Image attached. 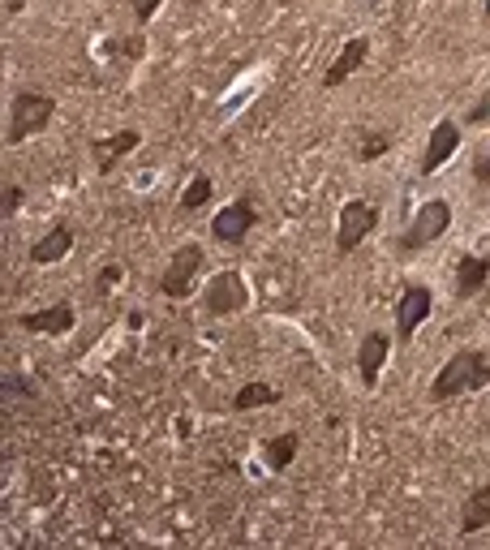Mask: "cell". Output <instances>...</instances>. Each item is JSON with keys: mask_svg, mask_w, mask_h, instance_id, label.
I'll return each instance as SVG.
<instances>
[{"mask_svg": "<svg viewBox=\"0 0 490 550\" xmlns=\"http://www.w3.org/2000/svg\"><path fill=\"white\" fill-rule=\"evenodd\" d=\"M482 387H490V353L486 349H460L443 361V370L435 374L430 400L443 404V400H456L465 392H482Z\"/></svg>", "mask_w": 490, "mask_h": 550, "instance_id": "cell-1", "label": "cell"}, {"mask_svg": "<svg viewBox=\"0 0 490 550\" xmlns=\"http://www.w3.org/2000/svg\"><path fill=\"white\" fill-rule=\"evenodd\" d=\"M52 112H56V104H52L48 95H39V91H18V95H13V104H9L5 142H9V147H18V142L35 138L39 129L52 125Z\"/></svg>", "mask_w": 490, "mask_h": 550, "instance_id": "cell-2", "label": "cell"}, {"mask_svg": "<svg viewBox=\"0 0 490 550\" xmlns=\"http://www.w3.org/2000/svg\"><path fill=\"white\" fill-rule=\"evenodd\" d=\"M448 228H452V202L448 198H430V202L417 207L413 224L400 233L396 245H400V254H417V250H426L430 241H439Z\"/></svg>", "mask_w": 490, "mask_h": 550, "instance_id": "cell-3", "label": "cell"}, {"mask_svg": "<svg viewBox=\"0 0 490 550\" xmlns=\"http://www.w3.org/2000/svg\"><path fill=\"white\" fill-rule=\"evenodd\" d=\"M203 263H207L203 245H198V241L181 245V250L168 258L164 275H160V293H164V297H172V301L190 297V288H194V280H198V271H203Z\"/></svg>", "mask_w": 490, "mask_h": 550, "instance_id": "cell-4", "label": "cell"}, {"mask_svg": "<svg viewBox=\"0 0 490 550\" xmlns=\"http://www.w3.org/2000/svg\"><path fill=\"white\" fill-rule=\"evenodd\" d=\"M374 228H379V207L366 198H349L340 207V228H336V250L340 254H353Z\"/></svg>", "mask_w": 490, "mask_h": 550, "instance_id": "cell-5", "label": "cell"}, {"mask_svg": "<svg viewBox=\"0 0 490 550\" xmlns=\"http://www.w3.org/2000/svg\"><path fill=\"white\" fill-rule=\"evenodd\" d=\"M250 306V288H245L241 280V271H220L215 280L207 284V293H203V310L211 318H224V314H237Z\"/></svg>", "mask_w": 490, "mask_h": 550, "instance_id": "cell-6", "label": "cell"}, {"mask_svg": "<svg viewBox=\"0 0 490 550\" xmlns=\"http://www.w3.org/2000/svg\"><path fill=\"white\" fill-rule=\"evenodd\" d=\"M430 310H435V293L426 284H405V293L396 301V340L409 344L417 336V327L430 318Z\"/></svg>", "mask_w": 490, "mask_h": 550, "instance_id": "cell-7", "label": "cell"}, {"mask_svg": "<svg viewBox=\"0 0 490 550\" xmlns=\"http://www.w3.org/2000/svg\"><path fill=\"white\" fill-rule=\"evenodd\" d=\"M258 224V211H254V202L250 198H237V202H228V207L215 211V220H211V237L220 241V245H241L245 237H250V228Z\"/></svg>", "mask_w": 490, "mask_h": 550, "instance_id": "cell-8", "label": "cell"}, {"mask_svg": "<svg viewBox=\"0 0 490 550\" xmlns=\"http://www.w3.org/2000/svg\"><path fill=\"white\" fill-rule=\"evenodd\" d=\"M460 151V125L456 121H439L435 129H430V142H426V151H422V177H430V172H439L448 159Z\"/></svg>", "mask_w": 490, "mask_h": 550, "instance_id": "cell-9", "label": "cell"}, {"mask_svg": "<svg viewBox=\"0 0 490 550\" xmlns=\"http://www.w3.org/2000/svg\"><path fill=\"white\" fill-rule=\"evenodd\" d=\"M86 147H91V155H95V172H104L108 177V172L117 168V159H125L129 151L142 147V134L138 129H121V134H112V138H91Z\"/></svg>", "mask_w": 490, "mask_h": 550, "instance_id": "cell-10", "label": "cell"}, {"mask_svg": "<svg viewBox=\"0 0 490 550\" xmlns=\"http://www.w3.org/2000/svg\"><path fill=\"white\" fill-rule=\"evenodd\" d=\"M366 56H370V39H366V35H353V39L340 48L336 61H331V69L323 74V86H327V91H336V86H344V82H349V78L357 74V69H362Z\"/></svg>", "mask_w": 490, "mask_h": 550, "instance_id": "cell-11", "label": "cell"}, {"mask_svg": "<svg viewBox=\"0 0 490 550\" xmlns=\"http://www.w3.org/2000/svg\"><path fill=\"white\" fill-rule=\"evenodd\" d=\"M74 323H78V314L69 301H56L48 310H31L18 318L22 331H43V336H65V331H74Z\"/></svg>", "mask_w": 490, "mask_h": 550, "instance_id": "cell-12", "label": "cell"}, {"mask_svg": "<svg viewBox=\"0 0 490 550\" xmlns=\"http://www.w3.org/2000/svg\"><path fill=\"white\" fill-rule=\"evenodd\" d=\"M69 250H74V228H69V224H52L48 233L31 245V263L35 267H52V263H61Z\"/></svg>", "mask_w": 490, "mask_h": 550, "instance_id": "cell-13", "label": "cell"}, {"mask_svg": "<svg viewBox=\"0 0 490 550\" xmlns=\"http://www.w3.org/2000/svg\"><path fill=\"white\" fill-rule=\"evenodd\" d=\"M387 353H392V340H387L383 331H370V336L362 340V349H357V374H362V387L379 383V370H383Z\"/></svg>", "mask_w": 490, "mask_h": 550, "instance_id": "cell-14", "label": "cell"}, {"mask_svg": "<svg viewBox=\"0 0 490 550\" xmlns=\"http://www.w3.org/2000/svg\"><path fill=\"white\" fill-rule=\"evenodd\" d=\"M486 280H490V258H482V254H465V258L456 263V297H460V301L478 297L482 288H486Z\"/></svg>", "mask_w": 490, "mask_h": 550, "instance_id": "cell-15", "label": "cell"}, {"mask_svg": "<svg viewBox=\"0 0 490 550\" xmlns=\"http://www.w3.org/2000/svg\"><path fill=\"white\" fill-rule=\"evenodd\" d=\"M490 525V482L465 495V508H460V533H482Z\"/></svg>", "mask_w": 490, "mask_h": 550, "instance_id": "cell-16", "label": "cell"}, {"mask_svg": "<svg viewBox=\"0 0 490 550\" xmlns=\"http://www.w3.org/2000/svg\"><path fill=\"white\" fill-rule=\"evenodd\" d=\"M301 452V434H293V430H284V434H276L267 447H263V460H267V469L271 473H284L288 465H293V456Z\"/></svg>", "mask_w": 490, "mask_h": 550, "instance_id": "cell-17", "label": "cell"}, {"mask_svg": "<svg viewBox=\"0 0 490 550\" xmlns=\"http://www.w3.org/2000/svg\"><path fill=\"white\" fill-rule=\"evenodd\" d=\"M280 400V392L271 383H245L241 392L233 396V409L237 413H250V409H258V404H276Z\"/></svg>", "mask_w": 490, "mask_h": 550, "instance_id": "cell-18", "label": "cell"}, {"mask_svg": "<svg viewBox=\"0 0 490 550\" xmlns=\"http://www.w3.org/2000/svg\"><path fill=\"white\" fill-rule=\"evenodd\" d=\"M207 202H211V177H207V172H198V177L185 185V194H181V211L194 215L198 207H207Z\"/></svg>", "mask_w": 490, "mask_h": 550, "instance_id": "cell-19", "label": "cell"}, {"mask_svg": "<svg viewBox=\"0 0 490 550\" xmlns=\"http://www.w3.org/2000/svg\"><path fill=\"white\" fill-rule=\"evenodd\" d=\"M387 151H392V134H387V129H374V134L357 142V159H362V164H370V159H379Z\"/></svg>", "mask_w": 490, "mask_h": 550, "instance_id": "cell-20", "label": "cell"}, {"mask_svg": "<svg viewBox=\"0 0 490 550\" xmlns=\"http://www.w3.org/2000/svg\"><path fill=\"white\" fill-rule=\"evenodd\" d=\"M469 172H473V181H478V185H490V142L478 155H473V168Z\"/></svg>", "mask_w": 490, "mask_h": 550, "instance_id": "cell-21", "label": "cell"}, {"mask_svg": "<svg viewBox=\"0 0 490 550\" xmlns=\"http://www.w3.org/2000/svg\"><path fill=\"white\" fill-rule=\"evenodd\" d=\"M22 202H26V190H22V185H5V215H18L22 211Z\"/></svg>", "mask_w": 490, "mask_h": 550, "instance_id": "cell-22", "label": "cell"}, {"mask_svg": "<svg viewBox=\"0 0 490 550\" xmlns=\"http://www.w3.org/2000/svg\"><path fill=\"white\" fill-rule=\"evenodd\" d=\"M121 275H125V267H117V263H108L104 271H99V284H95V288H99V293H108V288H112V284H121Z\"/></svg>", "mask_w": 490, "mask_h": 550, "instance_id": "cell-23", "label": "cell"}, {"mask_svg": "<svg viewBox=\"0 0 490 550\" xmlns=\"http://www.w3.org/2000/svg\"><path fill=\"white\" fill-rule=\"evenodd\" d=\"M160 5H164V0H134V18H138V22H151Z\"/></svg>", "mask_w": 490, "mask_h": 550, "instance_id": "cell-24", "label": "cell"}, {"mask_svg": "<svg viewBox=\"0 0 490 550\" xmlns=\"http://www.w3.org/2000/svg\"><path fill=\"white\" fill-rule=\"evenodd\" d=\"M486 117H490V91L482 95V104H478V108H473V112H469V125H482Z\"/></svg>", "mask_w": 490, "mask_h": 550, "instance_id": "cell-25", "label": "cell"}, {"mask_svg": "<svg viewBox=\"0 0 490 550\" xmlns=\"http://www.w3.org/2000/svg\"><path fill=\"white\" fill-rule=\"evenodd\" d=\"M486 18H490V0H486Z\"/></svg>", "mask_w": 490, "mask_h": 550, "instance_id": "cell-26", "label": "cell"}, {"mask_svg": "<svg viewBox=\"0 0 490 550\" xmlns=\"http://www.w3.org/2000/svg\"><path fill=\"white\" fill-rule=\"evenodd\" d=\"M190 5H203V0H190Z\"/></svg>", "mask_w": 490, "mask_h": 550, "instance_id": "cell-27", "label": "cell"}]
</instances>
